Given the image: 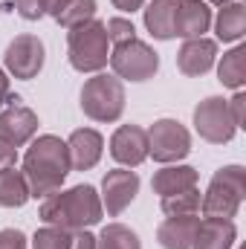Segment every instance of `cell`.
<instances>
[{
	"instance_id": "6da1fadb",
	"label": "cell",
	"mask_w": 246,
	"mask_h": 249,
	"mask_svg": "<svg viewBox=\"0 0 246 249\" xmlns=\"http://www.w3.org/2000/svg\"><path fill=\"white\" fill-rule=\"evenodd\" d=\"M23 177L29 186V197H50L64 186L67 174L72 171L70 165V154H67V142L61 136L44 133L38 139L29 142L26 154H23Z\"/></svg>"
},
{
	"instance_id": "7a4b0ae2",
	"label": "cell",
	"mask_w": 246,
	"mask_h": 249,
	"mask_svg": "<svg viewBox=\"0 0 246 249\" xmlns=\"http://www.w3.org/2000/svg\"><path fill=\"white\" fill-rule=\"evenodd\" d=\"M105 209H102V197L93 186H72L67 191H55L50 197H44L41 203V220L47 226H58L67 232H78V229H90L102 220Z\"/></svg>"
},
{
	"instance_id": "3957f363",
	"label": "cell",
	"mask_w": 246,
	"mask_h": 249,
	"mask_svg": "<svg viewBox=\"0 0 246 249\" xmlns=\"http://www.w3.org/2000/svg\"><path fill=\"white\" fill-rule=\"evenodd\" d=\"M110 38L102 20L78 23L67 32V58L78 72H102L110 61Z\"/></svg>"
},
{
	"instance_id": "277c9868",
	"label": "cell",
	"mask_w": 246,
	"mask_h": 249,
	"mask_svg": "<svg viewBox=\"0 0 246 249\" xmlns=\"http://www.w3.org/2000/svg\"><path fill=\"white\" fill-rule=\"evenodd\" d=\"M246 197V171L244 165H223L220 171H214L211 183L206 188L200 209L206 217H226L232 220L241 209Z\"/></svg>"
},
{
	"instance_id": "5b68a950",
	"label": "cell",
	"mask_w": 246,
	"mask_h": 249,
	"mask_svg": "<svg viewBox=\"0 0 246 249\" xmlns=\"http://www.w3.org/2000/svg\"><path fill=\"white\" fill-rule=\"evenodd\" d=\"M81 110L93 122H119L124 113V84L122 78L107 72H93L81 87Z\"/></svg>"
},
{
	"instance_id": "8992f818",
	"label": "cell",
	"mask_w": 246,
	"mask_h": 249,
	"mask_svg": "<svg viewBox=\"0 0 246 249\" xmlns=\"http://www.w3.org/2000/svg\"><path fill=\"white\" fill-rule=\"evenodd\" d=\"M110 67H113V75L122 78V81H148L157 75L159 70V55L154 53V47H148L145 41L133 38V41H124L116 44L110 50Z\"/></svg>"
},
{
	"instance_id": "52a82bcc",
	"label": "cell",
	"mask_w": 246,
	"mask_h": 249,
	"mask_svg": "<svg viewBox=\"0 0 246 249\" xmlns=\"http://www.w3.org/2000/svg\"><path fill=\"white\" fill-rule=\"evenodd\" d=\"M191 154V133L177 119H157L148 127V157L162 165H174Z\"/></svg>"
},
{
	"instance_id": "ba28073f",
	"label": "cell",
	"mask_w": 246,
	"mask_h": 249,
	"mask_svg": "<svg viewBox=\"0 0 246 249\" xmlns=\"http://www.w3.org/2000/svg\"><path fill=\"white\" fill-rule=\"evenodd\" d=\"M194 130L200 133V139L211 145H226L235 139L238 127L232 122V113L223 96H206L194 107Z\"/></svg>"
},
{
	"instance_id": "9c48e42d",
	"label": "cell",
	"mask_w": 246,
	"mask_h": 249,
	"mask_svg": "<svg viewBox=\"0 0 246 249\" xmlns=\"http://www.w3.org/2000/svg\"><path fill=\"white\" fill-rule=\"evenodd\" d=\"M44 61H47V50H44L38 35H18V38H12L6 53H3L6 72L12 78H20V81L35 78L44 70Z\"/></svg>"
},
{
	"instance_id": "30bf717a",
	"label": "cell",
	"mask_w": 246,
	"mask_h": 249,
	"mask_svg": "<svg viewBox=\"0 0 246 249\" xmlns=\"http://www.w3.org/2000/svg\"><path fill=\"white\" fill-rule=\"evenodd\" d=\"M38 133V116L26 105H20V96L6 99V107L0 110V139H6L15 148H23L35 139Z\"/></svg>"
},
{
	"instance_id": "8fae6325",
	"label": "cell",
	"mask_w": 246,
	"mask_h": 249,
	"mask_svg": "<svg viewBox=\"0 0 246 249\" xmlns=\"http://www.w3.org/2000/svg\"><path fill=\"white\" fill-rule=\"evenodd\" d=\"M139 194V174L130 168H113L102 180V209H107L110 217H119Z\"/></svg>"
},
{
	"instance_id": "7c38bea8",
	"label": "cell",
	"mask_w": 246,
	"mask_h": 249,
	"mask_svg": "<svg viewBox=\"0 0 246 249\" xmlns=\"http://www.w3.org/2000/svg\"><path fill=\"white\" fill-rule=\"evenodd\" d=\"M110 157L122 168H136L148 160V130L139 124H122L110 136Z\"/></svg>"
},
{
	"instance_id": "4fadbf2b",
	"label": "cell",
	"mask_w": 246,
	"mask_h": 249,
	"mask_svg": "<svg viewBox=\"0 0 246 249\" xmlns=\"http://www.w3.org/2000/svg\"><path fill=\"white\" fill-rule=\"evenodd\" d=\"M102 151H105V139L93 127H78L67 139V154H70L72 171H90L93 165H99Z\"/></svg>"
},
{
	"instance_id": "5bb4252c",
	"label": "cell",
	"mask_w": 246,
	"mask_h": 249,
	"mask_svg": "<svg viewBox=\"0 0 246 249\" xmlns=\"http://www.w3.org/2000/svg\"><path fill=\"white\" fill-rule=\"evenodd\" d=\"M217 61V41L211 38H188L183 41L180 53H177V67L183 75H206Z\"/></svg>"
},
{
	"instance_id": "9a60e30c",
	"label": "cell",
	"mask_w": 246,
	"mask_h": 249,
	"mask_svg": "<svg viewBox=\"0 0 246 249\" xmlns=\"http://www.w3.org/2000/svg\"><path fill=\"white\" fill-rule=\"evenodd\" d=\"M211 26V9L206 0H180L177 3V20H174V32L180 38H206Z\"/></svg>"
},
{
	"instance_id": "2e32d148",
	"label": "cell",
	"mask_w": 246,
	"mask_h": 249,
	"mask_svg": "<svg viewBox=\"0 0 246 249\" xmlns=\"http://www.w3.org/2000/svg\"><path fill=\"white\" fill-rule=\"evenodd\" d=\"M238 241V226L226 217H203L191 249H232Z\"/></svg>"
},
{
	"instance_id": "e0dca14e",
	"label": "cell",
	"mask_w": 246,
	"mask_h": 249,
	"mask_svg": "<svg viewBox=\"0 0 246 249\" xmlns=\"http://www.w3.org/2000/svg\"><path fill=\"white\" fill-rule=\"evenodd\" d=\"M200 217L197 214H177V217H165L157 226V241L162 249H191L194 235H197Z\"/></svg>"
},
{
	"instance_id": "ac0fdd59",
	"label": "cell",
	"mask_w": 246,
	"mask_h": 249,
	"mask_svg": "<svg viewBox=\"0 0 246 249\" xmlns=\"http://www.w3.org/2000/svg\"><path fill=\"white\" fill-rule=\"evenodd\" d=\"M197 168L191 165H162L154 180H151V188L159 194V197H168V194H180V191H188V188H197Z\"/></svg>"
},
{
	"instance_id": "d6986e66",
	"label": "cell",
	"mask_w": 246,
	"mask_h": 249,
	"mask_svg": "<svg viewBox=\"0 0 246 249\" xmlns=\"http://www.w3.org/2000/svg\"><path fill=\"white\" fill-rule=\"evenodd\" d=\"M177 3L180 0H151L142 12H145V26L154 38L159 41H171L177 38L174 32V20H177Z\"/></svg>"
},
{
	"instance_id": "ffe728a7",
	"label": "cell",
	"mask_w": 246,
	"mask_h": 249,
	"mask_svg": "<svg viewBox=\"0 0 246 249\" xmlns=\"http://www.w3.org/2000/svg\"><path fill=\"white\" fill-rule=\"evenodd\" d=\"M214 32H217V41L223 44H232V41H241L246 32V6L244 3H226L220 6L217 18H214Z\"/></svg>"
},
{
	"instance_id": "44dd1931",
	"label": "cell",
	"mask_w": 246,
	"mask_h": 249,
	"mask_svg": "<svg viewBox=\"0 0 246 249\" xmlns=\"http://www.w3.org/2000/svg\"><path fill=\"white\" fill-rule=\"evenodd\" d=\"M217 81L223 87H232V90H241L246 84V47L238 44L235 50H229L220 64H217Z\"/></svg>"
},
{
	"instance_id": "7402d4cb",
	"label": "cell",
	"mask_w": 246,
	"mask_h": 249,
	"mask_svg": "<svg viewBox=\"0 0 246 249\" xmlns=\"http://www.w3.org/2000/svg\"><path fill=\"white\" fill-rule=\"evenodd\" d=\"M29 200V186L23 171L18 168H0V206L3 209H20Z\"/></svg>"
},
{
	"instance_id": "603a6c76",
	"label": "cell",
	"mask_w": 246,
	"mask_h": 249,
	"mask_svg": "<svg viewBox=\"0 0 246 249\" xmlns=\"http://www.w3.org/2000/svg\"><path fill=\"white\" fill-rule=\"evenodd\" d=\"M96 249H142V241L130 226L107 223L96 238Z\"/></svg>"
},
{
	"instance_id": "cb8c5ba5",
	"label": "cell",
	"mask_w": 246,
	"mask_h": 249,
	"mask_svg": "<svg viewBox=\"0 0 246 249\" xmlns=\"http://www.w3.org/2000/svg\"><path fill=\"white\" fill-rule=\"evenodd\" d=\"M93 18H96V0H64V6L55 12V20L64 29H72Z\"/></svg>"
},
{
	"instance_id": "d4e9b609",
	"label": "cell",
	"mask_w": 246,
	"mask_h": 249,
	"mask_svg": "<svg viewBox=\"0 0 246 249\" xmlns=\"http://www.w3.org/2000/svg\"><path fill=\"white\" fill-rule=\"evenodd\" d=\"M200 191L197 188H188L180 194H168V197H159V206L168 217H177V214H197L200 212Z\"/></svg>"
},
{
	"instance_id": "484cf974",
	"label": "cell",
	"mask_w": 246,
	"mask_h": 249,
	"mask_svg": "<svg viewBox=\"0 0 246 249\" xmlns=\"http://www.w3.org/2000/svg\"><path fill=\"white\" fill-rule=\"evenodd\" d=\"M70 238H72V232H67V229L44 226V229L35 232L32 249H70Z\"/></svg>"
},
{
	"instance_id": "4316f807",
	"label": "cell",
	"mask_w": 246,
	"mask_h": 249,
	"mask_svg": "<svg viewBox=\"0 0 246 249\" xmlns=\"http://www.w3.org/2000/svg\"><path fill=\"white\" fill-rule=\"evenodd\" d=\"M105 32H107V38H110V47L136 38V26H133L127 18H110V20L105 23Z\"/></svg>"
},
{
	"instance_id": "83f0119b",
	"label": "cell",
	"mask_w": 246,
	"mask_h": 249,
	"mask_svg": "<svg viewBox=\"0 0 246 249\" xmlns=\"http://www.w3.org/2000/svg\"><path fill=\"white\" fill-rule=\"evenodd\" d=\"M226 105H229V113H232L235 127H244V122H246V93L244 90H235V96L226 99Z\"/></svg>"
},
{
	"instance_id": "f1b7e54d",
	"label": "cell",
	"mask_w": 246,
	"mask_h": 249,
	"mask_svg": "<svg viewBox=\"0 0 246 249\" xmlns=\"http://www.w3.org/2000/svg\"><path fill=\"white\" fill-rule=\"evenodd\" d=\"M12 3H15L18 15H20L23 20H38V18H44V3H41V0H12Z\"/></svg>"
},
{
	"instance_id": "f546056e",
	"label": "cell",
	"mask_w": 246,
	"mask_h": 249,
	"mask_svg": "<svg viewBox=\"0 0 246 249\" xmlns=\"http://www.w3.org/2000/svg\"><path fill=\"white\" fill-rule=\"evenodd\" d=\"M0 249H26V235L20 229H0Z\"/></svg>"
},
{
	"instance_id": "4dcf8cb0",
	"label": "cell",
	"mask_w": 246,
	"mask_h": 249,
	"mask_svg": "<svg viewBox=\"0 0 246 249\" xmlns=\"http://www.w3.org/2000/svg\"><path fill=\"white\" fill-rule=\"evenodd\" d=\"M70 249H96V235H90L87 229L72 232V238H70Z\"/></svg>"
},
{
	"instance_id": "1f68e13d",
	"label": "cell",
	"mask_w": 246,
	"mask_h": 249,
	"mask_svg": "<svg viewBox=\"0 0 246 249\" xmlns=\"http://www.w3.org/2000/svg\"><path fill=\"white\" fill-rule=\"evenodd\" d=\"M15 162H18V148L0 139V168H15Z\"/></svg>"
},
{
	"instance_id": "d6a6232c",
	"label": "cell",
	"mask_w": 246,
	"mask_h": 249,
	"mask_svg": "<svg viewBox=\"0 0 246 249\" xmlns=\"http://www.w3.org/2000/svg\"><path fill=\"white\" fill-rule=\"evenodd\" d=\"M116 9H122V12H136V9H142L145 6V0H110Z\"/></svg>"
},
{
	"instance_id": "836d02e7",
	"label": "cell",
	"mask_w": 246,
	"mask_h": 249,
	"mask_svg": "<svg viewBox=\"0 0 246 249\" xmlns=\"http://www.w3.org/2000/svg\"><path fill=\"white\" fill-rule=\"evenodd\" d=\"M6 99H9V72L0 70V107L6 105Z\"/></svg>"
},
{
	"instance_id": "e575fe53",
	"label": "cell",
	"mask_w": 246,
	"mask_h": 249,
	"mask_svg": "<svg viewBox=\"0 0 246 249\" xmlns=\"http://www.w3.org/2000/svg\"><path fill=\"white\" fill-rule=\"evenodd\" d=\"M41 3H44V15H53V18H55V12L64 6V0H41Z\"/></svg>"
},
{
	"instance_id": "d590c367",
	"label": "cell",
	"mask_w": 246,
	"mask_h": 249,
	"mask_svg": "<svg viewBox=\"0 0 246 249\" xmlns=\"http://www.w3.org/2000/svg\"><path fill=\"white\" fill-rule=\"evenodd\" d=\"M206 3H214V6H226V3H232V0H206Z\"/></svg>"
},
{
	"instance_id": "8d00e7d4",
	"label": "cell",
	"mask_w": 246,
	"mask_h": 249,
	"mask_svg": "<svg viewBox=\"0 0 246 249\" xmlns=\"http://www.w3.org/2000/svg\"><path fill=\"white\" fill-rule=\"evenodd\" d=\"M238 249H244V247H238Z\"/></svg>"
}]
</instances>
